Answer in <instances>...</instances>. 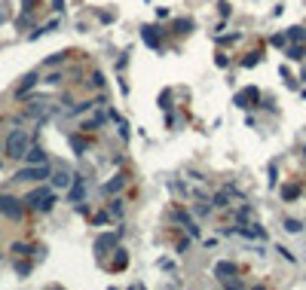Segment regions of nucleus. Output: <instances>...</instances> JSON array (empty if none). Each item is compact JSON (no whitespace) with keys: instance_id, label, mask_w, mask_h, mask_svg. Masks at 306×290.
I'll list each match as a JSON object with an SVG mask.
<instances>
[{"instance_id":"nucleus-8","label":"nucleus","mask_w":306,"mask_h":290,"mask_svg":"<svg viewBox=\"0 0 306 290\" xmlns=\"http://www.w3.org/2000/svg\"><path fill=\"white\" fill-rule=\"evenodd\" d=\"M122 184H125V174H117V177L111 180V184H107V187H104V193H117V190H120Z\"/></svg>"},{"instance_id":"nucleus-7","label":"nucleus","mask_w":306,"mask_h":290,"mask_svg":"<svg viewBox=\"0 0 306 290\" xmlns=\"http://www.w3.org/2000/svg\"><path fill=\"white\" fill-rule=\"evenodd\" d=\"M25 156H28V162H31V165H40V162H43V159H46V156H43V150H40V147H34V150H31V153H25Z\"/></svg>"},{"instance_id":"nucleus-6","label":"nucleus","mask_w":306,"mask_h":290,"mask_svg":"<svg viewBox=\"0 0 306 290\" xmlns=\"http://www.w3.org/2000/svg\"><path fill=\"white\" fill-rule=\"evenodd\" d=\"M144 43L159 46V28H144Z\"/></svg>"},{"instance_id":"nucleus-3","label":"nucleus","mask_w":306,"mask_h":290,"mask_svg":"<svg viewBox=\"0 0 306 290\" xmlns=\"http://www.w3.org/2000/svg\"><path fill=\"white\" fill-rule=\"evenodd\" d=\"M43 177H49V168H43V165H37V168H22L19 174H15L12 180H43Z\"/></svg>"},{"instance_id":"nucleus-2","label":"nucleus","mask_w":306,"mask_h":290,"mask_svg":"<svg viewBox=\"0 0 306 290\" xmlns=\"http://www.w3.org/2000/svg\"><path fill=\"white\" fill-rule=\"evenodd\" d=\"M0 214H6L9 220H19L22 217V202L12 195H0Z\"/></svg>"},{"instance_id":"nucleus-9","label":"nucleus","mask_w":306,"mask_h":290,"mask_svg":"<svg viewBox=\"0 0 306 290\" xmlns=\"http://www.w3.org/2000/svg\"><path fill=\"white\" fill-rule=\"evenodd\" d=\"M117 244V235H104V239H98V250L101 247H114Z\"/></svg>"},{"instance_id":"nucleus-1","label":"nucleus","mask_w":306,"mask_h":290,"mask_svg":"<svg viewBox=\"0 0 306 290\" xmlns=\"http://www.w3.org/2000/svg\"><path fill=\"white\" fill-rule=\"evenodd\" d=\"M6 153L9 159H22L28 153V132L25 129H12L9 138H6Z\"/></svg>"},{"instance_id":"nucleus-11","label":"nucleus","mask_w":306,"mask_h":290,"mask_svg":"<svg viewBox=\"0 0 306 290\" xmlns=\"http://www.w3.org/2000/svg\"><path fill=\"white\" fill-rule=\"evenodd\" d=\"M34 3H37V0H25V3H22V6H25V12H28V9H34Z\"/></svg>"},{"instance_id":"nucleus-10","label":"nucleus","mask_w":306,"mask_h":290,"mask_svg":"<svg viewBox=\"0 0 306 290\" xmlns=\"http://www.w3.org/2000/svg\"><path fill=\"white\" fill-rule=\"evenodd\" d=\"M67 180H70V177H67V171H59V174H56V184H61V187H64Z\"/></svg>"},{"instance_id":"nucleus-4","label":"nucleus","mask_w":306,"mask_h":290,"mask_svg":"<svg viewBox=\"0 0 306 290\" xmlns=\"http://www.w3.org/2000/svg\"><path fill=\"white\" fill-rule=\"evenodd\" d=\"M49 195V187H37L34 193H28V198H25V205H31V208H40V202Z\"/></svg>"},{"instance_id":"nucleus-5","label":"nucleus","mask_w":306,"mask_h":290,"mask_svg":"<svg viewBox=\"0 0 306 290\" xmlns=\"http://www.w3.org/2000/svg\"><path fill=\"white\" fill-rule=\"evenodd\" d=\"M83 195H86V184H83V177H80L77 184L70 187V202H74V205H77V202H83Z\"/></svg>"}]
</instances>
